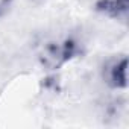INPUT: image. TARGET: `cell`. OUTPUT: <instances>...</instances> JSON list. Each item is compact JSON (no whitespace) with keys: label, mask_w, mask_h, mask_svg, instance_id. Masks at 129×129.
Masks as SVG:
<instances>
[{"label":"cell","mask_w":129,"mask_h":129,"mask_svg":"<svg viewBox=\"0 0 129 129\" xmlns=\"http://www.w3.org/2000/svg\"><path fill=\"white\" fill-rule=\"evenodd\" d=\"M0 12H2V11H0Z\"/></svg>","instance_id":"4"},{"label":"cell","mask_w":129,"mask_h":129,"mask_svg":"<svg viewBox=\"0 0 129 129\" xmlns=\"http://www.w3.org/2000/svg\"><path fill=\"white\" fill-rule=\"evenodd\" d=\"M81 53V49L78 43L72 38H67L61 43H49L44 46V50L41 53V62L43 66L50 70H58L66 62L72 61Z\"/></svg>","instance_id":"1"},{"label":"cell","mask_w":129,"mask_h":129,"mask_svg":"<svg viewBox=\"0 0 129 129\" xmlns=\"http://www.w3.org/2000/svg\"><path fill=\"white\" fill-rule=\"evenodd\" d=\"M96 9L111 18L126 20L129 2L127 0H99L96 3Z\"/></svg>","instance_id":"2"},{"label":"cell","mask_w":129,"mask_h":129,"mask_svg":"<svg viewBox=\"0 0 129 129\" xmlns=\"http://www.w3.org/2000/svg\"><path fill=\"white\" fill-rule=\"evenodd\" d=\"M127 59L121 58L120 61H115L106 70V82L112 88H126L127 87Z\"/></svg>","instance_id":"3"}]
</instances>
